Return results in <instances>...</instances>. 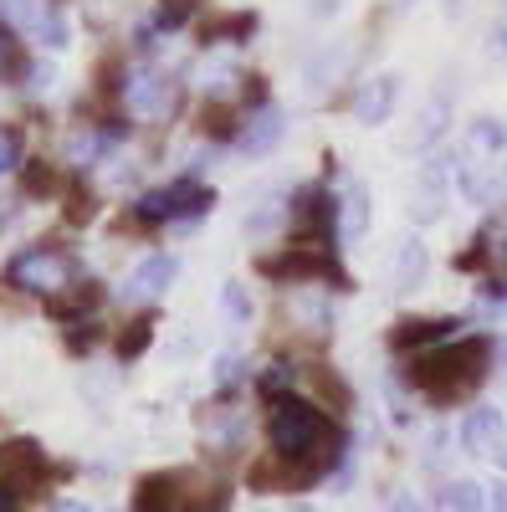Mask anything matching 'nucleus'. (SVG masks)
<instances>
[{"mask_svg":"<svg viewBox=\"0 0 507 512\" xmlns=\"http://www.w3.org/2000/svg\"><path fill=\"white\" fill-rule=\"evenodd\" d=\"M221 313H226L231 323H251V292H246L236 277L221 287Z\"/></svg>","mask_w":507,"mask_h":512,"instance_id":"nucleus-25","label":"nucleus"},{"mask_svg":"<svg viewBox=\"0 0 507 512\" xmlns=\"http://www.w3.org/2000/svg\"><path fill=\"white\" fill-rule=\"evenodd\" d=\"M308 11L313 16H338V11H344V0H308Z\"/></svg>","mask_w":507,"mask_h":512,"instance_id":"nucleus-32","label":"nucleus"},{"mask_svg":"<svg viewBox=\"0 0 507 512\" xmlns=\"http://www.w3.org/2000/svg\"><path fill=\"white\" fill-rule=\"evenodd\" d=\"M11 57H16V52H11V36H6V31H0V72H6V67H11Z\"/></svg>","mask_w":507,"mask_h":512,"instance_id":"nucleus-36","label":"nucleus"},{"mask_svg":"<svg viewBox=\"0 0 507 512\" xmlns=\"http://www.w3.org/2000/svg\"><path fill=\"white\" fill-rule=\"evenodd\" d=\"M461 446H467L472 456H497V451L507 446V420H502V410L477 405L467 420H461Z\"/></svg>","mask_w":507,"mask_h":512,"instance_id":"nucleus-9","label":"nucleus"},{"mask_svg":"<svg viewBox=\"0 0 507 512\" xmlns=\"http://www.w3.org/2000/svg\"><path fill=\"white\" fill-rule=\"evenodd\" d=\"M338 236L344 241H364L369 236V185L364 180L344 185V200H338Z\"/></svg>","mask_w":507,"mask_h":512,"instance_id":"nucleus-16","label":"nucleus"},{"mask_svg":"<svg viewBox=\"0 0 507 512\" xmlns=\"http://www.w3.org/2000/svg\"><path fill=\"white\" fill-rule=\"evenodd\" d=\"M426 272H431L426 241H420V236H405V241L395 246V256H390V282H395L400 292H415L420 282H426Z\"/></svg>","mask_w":507,"mask_h":512,"instance_id":"nucleus-11","label":"nucleus"},{"mask_svg":"<svg viewBox=\"0 0 507 512\" xmlns=\"http://www.w3.org/2000/svg\"><path fill=\"white\" fill-rule=\"evenodd\" d=\"M287 512H318V507H308V502H292Z\"/></svg>","mask_w":507,"mask_h":512,"instance_id":"nucleus-38","label":"nucleus"},{"mask_svg":"<svg viewBox=\"0 0 507 512\" xmlns=\"http://www.w3.org/2000/svg\"><path fill=\"white\" fill-rule=\"evenodd\" d=\"M0 16L16 21L31 41H41V47H67V21L52 11V6H41V0H0Z\"/></svg>","mask_w":507,"mask_h":512,"instance_id":"nucleus-5","label":"nucleus"},{"mask_svg":"<svg viewBox=\"0 0 507 512\" xmlns=\"http://www.w3.org/2000/svg\"><path fill=\"white\" fill-rule=\"evenodd\" d=\"M400 103V72H374L369 82H359V98H354V118L364 128H385L390 113Z\"/></svg>","mask_w":507,"mask_h":512,"instance_id":"nucleus-7","label":"nucleus"},{"mask_svg":"<svg viewBox=\"0 0 507 512\" xmlns=\"http://www.w3.org/2000/svg\"><path fill=\"white\" fill-rule=\"evenodd\" d=\"M487 374V338H451V344H436L415 359L410 379L415 390H426L431 400H461L472 384Z\"/></svg>","mask_w":507,"mask_h":512,"instance_id":"nucleus-1","label":"nucleus"},{"mask_svg":"<svg viewBox=\"0 0 507 512\" xmlns=\"http://www.w3.org/2000/svg\"><path fill=\"white\" fill-rule=\"evenodd\" d=\"M149 338H154V328H149L144 318H139V323H129V333L118 338V354H123V359H139V354L149 349Z\"/></svg>","mask_w":507,"mask_h":512,"instance_id":"nucleus-26","label":"nucleus"},{"mask_svg":"<svg viewBox=\"0 0 507 512\" xmlns=\"http://www.w3.org/2000/svg\"><path fill=\"white\" fill-rule=\"evenodd\" d=\"M47 472V456L36 441H6L0 446V482L6 487H31V477Z\"/></svg>","mask_w":507,"mask_h":512,"instance_id":"nucleus-10","label":"nucleus"},{"mask_svg":"<svg viewBox=\"0 0 507 512\" xmlns=\"http://www.w3.org/2000/svg\"><path fill=\"white\" fill-rule=\"evenodd\" d=\"M180 277V262L169 251H149L144 262L129 272V282H123V297H134V303H149V297H164V287Z\"/></svg>","mask_w":507,"mask_h":512,"instance_id":"nucleus-8","label":"nucleus"},{"mask_svg":"<svg viewBox=\"0 0 507 512\" xmlns=\"http://www.w3.org/2000/svg\"><path fill=\"white\" fill-rule=\"evenodd\" d=\"M267 436H272V451L282 461H308L318 451V436H328V425H323V415L308 400L277 395L272 410H267Z\"/></svg>","mask_w":507,"mask_h":512,"instance_id":"nucleus-2","label":"nucleus"},{"mask_svg":"<svg viewBox=\"0 0 507 512\" xmlns=\"http://www.w3.org/2000/svg\"><path fill=\"white\" fill-rule=\"evenodd\" d=\"M52 185H57V180H52V169L31 159V169H26V190H36V195H52Z\"/></svg>","mask_w":507,"mask_h":512,"instance_id":"nucleus-29","label":"nucleus"},{"mask_svg":"<svg viewBox=\"0 0 507 512\" xmlns=\"http://www.w3.org/2000/svg\"><path fill=\"white\" fill-rule=\"evenodd\" d=\"M487 512H507V482H492L487 487Z\"/></svg>","mask_w":507,"mask_h":512,"instance_id":"nucleus-30","label":"nucleus"},{"mask_svg":"<svg viewBox=\"0 0 507 512\" xmlns=\"http://www.w3.org/2000/svg\"><path fill=\"white\" fill-rule=\"evenodd\" d=\"M72 272H77V262H72L67 251H57V246H31V251H21L16 262L6 267V282L21 287V292L57 297L62 287H72Z\"/></svg>","mask_w":507,"mask_h":512,"instance_id":"nucleus-3","label":"nucleus"},{"mask_svg":"<svg viewBox=\"0 0 507 512\" xmlns=\"http://www.w3.org/2000/svg\"><path fill=\"white\" fill-rule=\"evenodd\" d=\"M446 159H431L426 169H420V185H415V200H410V216L426 226V221H441L446 210Z\"/></svg>","mask_w":507,"mask_h":512,"instance_id":"nucleus-12","label":"nucleus"},{"mask_svg":"<svg viewBox=\"0 0 507 512\" xmlns=\"http://www.w3.org/2000/svg\"><path fill=\"white\" fill-rule=\"evenodd\" d=\"M205 210H210V190H195L190 180H180V185H159V190L139 195L134 216L159 226V221H175V216H205Z\"/></svg>","mask_w":507,"mask_h":512,"instance_id":"nucleus-4","label":"nucleus"},{"mask_svg":"<svg viewBox=\"0 0 507 512\" xmlns=\"http://www.w3.org/2000/svg\"><path fill=\"white\" fill-rule=\"evenodd\" d=\"M461 154L502 159V154H507V128H502V118H472V128H467V149H461Z\"/></svg>","mask_w":507,"mask_h":512,"instance_id":"nucleus-19","label":"nucleus"},{"mask_svg":"<svg viewBox=\"0 0 507 512\" xmlns=\"http://www.w3.org/2000/svg\"><path fill=\"white\" fill-rule=\"evenodd\" d=\"M282 134H287V118H282V108L267 103V108L236 134V144H241V154H272V149L282 144Z\"/></svg>","mask_w":507,"mask_h":512,"instance_id":"nucleus-14","label":"nucleus"},{"mask_svg":"<svg viewBox=\"0 0 507 512\" xmlns=\"http://www.w3.org/2000/svg\"><path fill=\"white\" fill-rule=\"evenodd\" d=\"M57 512H88V502H57Z\"/></svg>","mask_w":507,"mask_h":512,"instance_id":"nucleus-37","label":"nucleus"},{"mask_svg":"<svg viewBox=\"0 0 507 512\" xmlns=\"http://www.w3.org/2000/svg\"><path fill=\"white\" fill-rule=\"evenodd\" d=\"M446 118H451V98H446V93H436L426 108L415 113L410 149H431V144H441V134H446Z\"/></svg>","mask_w":507,"mask_h":512,"instance_id":"nucleus-18","label":"nucleus"},{"mask_svg":"<svg viewBox=\"0 0 507 512\" xmlns=\"http://www.w3.org/2000/svg\"><path fill=\"white\" fill-rule=\"evenodd\" d=\"M456 190L467 195L472 205H492L507 195V164L502 159H477V154H461L456 164Z\"/></svg>","mask_w":507,"mask_h":512,"instance_id":"nucleus-6","label":"nucleus"},{"mask_svg":"<svg viewBox=\"0 0 507 512\" xmlns=\"http://www.w3.org/2000/svg\"><path fill=\"white\" fill-rule=\"evenodd\" d=\"M21 164V134L16 128H0V175H11Z\"/></svg>","mask_w":507,"mask_h":512,"instance_id":"nucleus-27","label":"nucleus"},{"mask_svg":"<svg viewBox=\"0 0 507 512\" xmlns=\"http://www.w3.org/2000/svg\"><path fill=\"white\" fill-rule=\"evenodd\" d=\"M103 303V287L98 282H82V287H62L52 297V318H82V313H93Z\"/></svg>","mask_w":507,"mask_h":512,"instance_id":"nucleus-20","label":"nucleus"},{"mask_svg":"<svg viewBox=\"0 0 507 512\" xmlns=\"http://www.w3.org/2000/svg\"><path fill=\"white\" fill-rule=\"evenodd\" d=\"M497 52L507 57V0H502V16H497Z\"/></svg>","mask_w":507,"mask_h":512,"instance_id":"nucleus-34","label":"nucleus"},{"mask_svg":"<svg viewBox=\"0 0 507 512\" xmlns=\"http://www.w3.org/2000/svg\"><path fill=\"white\" fill-rule=\"evenodd\" d=\"M349 62V47H328L323 52V62L313 57L308 62V72H303V82H308V93H328L333 88V77H338V67Z\"/></svg>","mask_w":507,"mask_h":512,"instance_id":"nucleus-22","label":"nucleus"},{"mask_svg":"<svg viewBox=\"0 0 507 512\" xmlns=\"http://www.w3.org/2000/svg\"><path fill=\"white\" fill-rule=\"evenodd\" d=\"M134 512H190V497L180 492V477H144L134 492Z\"/></svg>","mask_w":507,"mask_h":512,"instance_id":"nucleus-15","label":"nucleus"},{"mask_svg":"<svg viewBox=\"0 0 507 512\" xmlns=\"http://www.w3.org/2000/svg\"><path fill=\"white\" fill-rule=\"evenodd\" d=\"M385 512H426V507H420L410 492H400V497H390V502H385Z\"/></svg>","mask_w":507,"mask_h":512,"instance_id":"nucleus-31","label":"nucleus"},{"mask_svg":"<svg viewBox=\"0 0 507 512\" xmlns=\"http://www.w3.org/2000/svg\"><path fill=\"white\" fill-rule=\"evenodd\" d=\"M0 512H16V487L0 482Z\"/></svg>","mask_w":507,"mask_h":512,"instance_id":"nucleus-35","label":"nucleus"},{"mask_svg":"<svg viewBox=\"0 0 507 512\" xmlns=\"http://www.w3.org/2000/svg\"><path fill=\"white\" fill-rule=\"evenodd\" d=\"M502 364H507V344H502Z\"/></svg>","mask_w":507,"mask_h":512,"instance_id":"nucleus-39","label":"nucleus"},{"mask_svg":"<svg viewBox=\"0 0 507 512\" xmlns=\"http://www.w3.org/2000/svg\"><path fill=\"white\" fill-rule=\"evenodd\" d=\"M482 256H487V267L507 282V216H497V221L482 231Z\"/></svg>","mask_w":507,"mask_h":512,"instance_id":"nucleus-24","label":"nucleus"},{"mask_svg":"<svg viewBox=\"0 0 507 512\" xmlns=\"http://www.w3.org/2000/svg\"><path fill=\"white\" fill-rule=\"evenodd\" d=\"M292 323H303V333H328L333 308L323 303L318 292H298V303H292Z\"/></svg>","mask_w":507,"mask_h":512,"instance_id":"nucleus-23","label":"nucleus"},{"mask_svg":"<svg viewBox=\"0 0 507 512\" xmlns=\"http://www.w3.org/2000/svg\"><path fill=\"white\" fill-rule=\"evenodd\" d=\"M461 333L456 318H410L395 328V349H436V344H451Z\"/></svg>","mask_w":507,"mask_h":512,"instance_id":"nucleus-13","label":"nucleus"},{"mask_svg":"<svg viewBox=\"0 0 507 512\" xmlns=\"http://www.w3.org/2000/svg\"><path fill=\"white\" fill-rule=\"evenodd\" d=\"M123 98H129V108H134L139 118H164L169 103H175V98H169V82L154 77V72H139L129 88H123Z\"/></svg>","mask_w":507,"mask_h":512,"instance_id":"nucleus-17","label":"nucleus"},{"mask_svg":"<svg viewBox=\"0 0 507 512\" xmlns=\"http://www.w3.org/2000/svg\"><path fill=\"white\" fill-rule=\"evenodd\" d=\"M287 384H292V364H282V359H277V364L262 374V395H267V400H277V390H287Z\"/></svg>","mask_w":507,"mask_h":512,"instance_id":"nucleus-28","label":"nucleus"},{"mask_svg":"<svg viewBox=\"0 0 507 512\" xmlns=\"http://www.w3.org/2000/svg\"><path fill=\"white\" fill-rule=\"evenodd\" d=\"M216 369H221V384H231V379H241V359H231V354H226V359H221Z\"/></svg>","mask_w":507,"mask_h":512,"instance_id":"nucleus-33","label":"nucleus"},{"mask_svg":"<svg viewBox=\"0 0 507 512\" xmlns=\"http://www.w3.org/2000/svg\"><path fill=\"white\" fill-rule=\"evenodd\" d=\"M431 512H487V492L477 482H446Z\"/></svg>","mask_w":507,"mask_h":512,"instance_id":"nucleus-21","label":"nucleus"}]
</instances>
